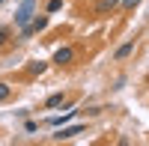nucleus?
<instances>
[{
	"instance_id": "nucleus-1",
	"label": "nucleus",
	"mask_w": 149,
	"mask_h": 146,
	"mask_svg": "<svg viewBox=\"0 0 149 146\" xmlns=\"http://www.w3.org/2000/svg\"><path fill=\"white\" fill-rule=\"evenodd\" d=\"M33 12H36V0H24L15 12V27H24V24L33 21Z\"/></svg>"
},
{
	"instance_id": "nucleus-7",
	"label": "nucleus",
	"mask_w": 149,
	"mask_h": 146,
	"mask_svg": "<svg viewBox=\"0 0 149 146\" xmlns=\"http://www.w3.org/2000/svg\"><path fill=\"white\" fill-rule=\"evenodd\" d=\"M63 9V0H48V6H45V15H54V12Z\"/></svg>"
},
{
	"instance_id": "nucleus-10",
	"label": "nucleus",
	"mask_w": 149,
	"mask_h": 146,
	"mask_svg": "<svg viewBox=\"0 0 149 146\" xmlns=\"http://www.w3.org/2000/svg\"><path fill=\"white\" fill-rule=\"evenodd\" d=\"M9 95H12V87L0 81V102H9Z\"/></svg>"
},
{
	"instance_id": "nucleus-9",
	"label": "nucleus",
	"mask_w": 149,
	"mask_h": 146,
	"mask_svg": "<svg viewBox=\"0 0 149 146\" xmlns=\"http://www.w3.org/2000/svg\"><path fill=\"white\" fill-rule=\"evenodd\" d=\"M30 24H33V30H36V33H42V30L48 27V15H42V18H33Z\"/></svg>"
},
{
	"instance_id": "nucleus-4",
	"label": "nucleus",
	"mask_w": 149,
	"mask_h": 146,
	"mask_svg": "<svg viewBox=\"0 0 149 146\" xmlns=\"http://www.w3.org/2000/svg\"><path fill=\"white\" fill-rule=\"evenodd\" d=\"M116 6H119V0H98L95 3V15H110Z\"/></svg>"
},
{
	"instance_id": "nucleus-13",
	"label": "nucleus",
	"mask_w": 149,
	"mask_h": 146,
	"mask_svg": "<svg viewBox=\"0 0 149 146\" xmlns=\"http://www.w3.org/2000/svg\"><path fill=\"white\" fill-rule=\"evenodd\" d=\"M9 42V27H0V48Z\"/></svg>"
},
{
	"instance_id": "nucleus-6",
	"label": "nucleus",
	"mask_w": 149,
	"mask_h": 146,
	"mask_svg": "<svg viewBox=\"0 0 149 146\" xmlns=\"http://www.w3.org/2000/svg\"><path fill=\"white\" fill-rule=\"evenodd\" d=\"M48 69V63H42V60H36V63L27 66V75H42V72Z\"/></svg>"
},
{
	"instance_id": "nucleus-2",
	"label": "nucleus",
	"mask_w": 149,
	"mask_h": 146,
	"mask_svg": "<svg viewBox=\"0 0 149 146\" xmlns=\"http://www.w3.org/2000/svg\"><path fill=\"white\" fill-rule=\"evenodd\" d=\"M78 134H84V125H72V128H60L57 134H54V140H72V137H78Z\"/></svg>"
},
{
	"instance_id": "nucleus-12",
	"label": "nucleus",
	"mask_w": 149,
	"mask_h": 146,
	"mask_svg": "<svg viewBox=\"0 0 149 146\" xmlns=\"http://www.w3.org/2000/svg\"><path fill=\"white\" fill-rule=\"evenodd\" d=\"M119 3H122V9H125V12H131V9L140 6V0H119Z\"/></svg>"
},
{
	"instance_id": "nucleus-8",
	"label": "nucleus",
	"mask_w": 149,
	"mask_h": 146,
	"mask_svg": "<svg viewBox=\"0 0 149 146\" xmlns=\"http://www.w3.org/2000/svg\"><path fill=\"white\" fill-rule=\"evenodd\" d=\"M63 99H66L63 92H54V95H48V102H45V104H48V107H60V104H63Z\"/></svg>"
},
{
	"instance_id": "nucleus-5",
	"label": "nucleus",
	"mask_w": 149,
	"mask_h": 146,
	"mask_svg": "<svg viewBox=\"0 0 149 146\" xmlns=\"http://www.w3.org/2000/svg\"><path fill=\"white\" fill-rule=\"evenodd\" d=\"M131 51H134V42H125V45H119V48H116V54H113V60H125Z\"/></svg>"
},
{
	"instance_id": "nucleus-14",
	"label": "nucleus",
	"mask_w": 149,
	"mask_h": 146,
	"mask_svg": "<svg viewBox=\"0 0 149 146\" xmlns=\"http://www.w3.org/2000/svg\"><path fill=\"white\" fill-rule=\"evenodd\" d=\"M0 3H3V0H0Z\"/></svg>"
},
{
	"instance_id": "nucleus-3",
	"label": "nucleus",
	"mask_w": 149,
	"mask_h": 146,
	"mask_svg": "<svg viewBox=\"0 0 149 146\" xmlns=\"http://www.w3.org/2000/svg\"><path fill=\"white\" fill-rule=\"evenodd\" d=\"M72 60H74V51H72V48H60V51L54 54V63H57V66H69Z\"/></svg>"
},
{
	"instance_id": "nucleus-11",
	"label": "nucleus",
	"mask_w": 149,
	"mask_h": 146,
	"mask_svg": "<svg viewBox=\"0 0 149 146\" xmlns=\"http://www.w3.org/2000/svg\"><path fill=\"white\" fill-rule=\"evenodd\" d=\"M72 116H74V111H69L66 116H54V119H51V125H63V122H69Z\"/></svg>"
}]
</instances>
